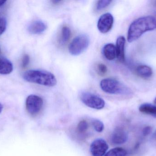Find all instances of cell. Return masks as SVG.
<instances>
[{
  "label": "cell",
  "mask_w": 156,
  "mask_h": 156,
  "mask_svg": "<svg viewBox=\"0 0 156 156\" xmlns=\"http://www.w3.org/2000/svg\"><path fill=\"white\" fill-rule=\"evenodd\" d=\"M156 28V18L151 16L137 18L130 25L128 31L127 40L131 43L140 38L144 33Z\"/></svg>",
  "instance_id": "1"
},
{
  "label": "cell",
  "mask_w": 156,
  "mask_h": 156,
  "mask_svg": "<svg viewBox=\"0 0 156 156\" xmlns=\"http://www.w3.org/2000/svg\"><path fill=\"white\" fill-rule=\"evenodd\" d=\"M25 80L47 87H54L57 84V79L54 74L49 71L33 70L26 71L23 75Z\"/></svg>",
  "instance_id": "2"
},
{
  "label": "cell",
  "mask_w": 156,
  "mask_h": 156,
  "mask_svg": "<svg viewBox=\"0 0 156 156\" xmlns=\"http://www.w3.org/2000/svg\"><path fill=\"white\" fill-rule=\"evenodd\" d=\"M100 87L104 92L115 95H129L131 91L129 88L117 80L105 78L100 83Z\"/></svg>",
  "instance_id": "3"
},
{
  "label": "cell",
  "mask_w": 156,
  "mask_h": 156,
  "mask_svg": "<svg viewBox=\"0 0 156 156\" xmlns=\"http://www.w3.org/2000/svg\"><path fill=\"white\" fill-rule=\"evenodd\" d=\"M90 39L85 34L79 35L74 38L69 47V53L73 56L81 54L89 46Z\"/></svg>",
  "instance_id": "4"
},
{
  "label": "cell",
  "mask_w": 156,
  "mask_h": 156,
  "mask_svg": "<svg viewBox=\"0 0 156 156\" xmlns=\"http://www.w3.org/2000/svg\"><path fill=\"white\" fill-rule=\"evenodd\" d=\"M80 99L85 105L96 110L104 108L105 102L101 97L88 92H83L80 94Z\"/></svg>",
  "instance_id": "5"
},
{
  "label": "cell",
  "mask_w": 156,
  "mask_h": 156,
  "mask_svg": "<svg viewBox=\"0 0 156 156\" xmlns=\"http://www.w3.org/2000/svg\"><path fill=\"white\" fill-rule=\"evenodd\" d=\"M44 102L43 99L37 95H29L26 101L27 111L29 114L36 115L39 113L43 107Z\"/></svg>",
  "instance_id": "6"
},
{
  "label": "cell",
  "mask_w": 156,
  "mask_h": 156,
  "mask_svg": "<svg viewBox=\"0 0 156 156\" xmlns=\"http://www.w3.org/2000/svg\"><path fill=\"white\" fill-rule=\"evenodd\" d=\"M113 23V16L112 14L106 13L100 16L98 20L97 27L101 33L105 34L112 29Z\"/></svg>",
  "instance_id": "7"
},
{
  "label": "cell",
  "mask_w": 156,
  "mask_h": 156,
  "mask_svg": "<svg viewBox=\"0 0 156 156\" xmlns=\"http://www.w3.org/2000/svg\"><path fill=\"white\" fill-rule=\"evenodd\" d=\"M108 149V144L101 138L94 140L90 146V152L93 156H105Z\"/></svg>",
  "instance_id": "8"
},
{
  "label": "cell",
  "mask_w": 156,
  "mask_h": 156,
  "mask_svg": "<svg viewBox=\"0 0 156 156\" xmlns=\"http://www.w3.org/2000/svg\"><path fill=\"white\" fill-rule=\"evenodd\" d=\"M128 138V134L126 130L122 127H117L111 136V142L114 144L122 145L126 142Z\"/></svg>",
  "instance_id": "9"
},
{
  "label": "cell",
  "mask_w": 156,
  "mask_h": 156,
  "mask_svg": "<svg viewBox=\"0 0 156 156\" xmlns=\"http://www.w3.org/2000/svg\"><path fill=\"white\" fill-rule=\"evenodd\" d=\"M47 28L45 23L40 20H36L32 22L28 27V32L33 34H38L44 32Z\"/></svg>",
  "instance_id": "10"
},
{
  "label": "cell",
  "mask_w": 156,
  "mask_h": 156,
  "mask_svg": "<svg viewBox=\"0 0 156 156\" xmlns=\"http://www.w3.org/2000/svg\"><path fill=\"white\" fill-rule=\"evenodd\" d=\"M126 39L124 37L120 36L116 40V57L119 61L124 62L125 60V46Z\"/></svg>",
  "instance_id": "11"
},
{
  "label": "cell",
  "mask_w": 156,
  "mask_h": 156,
  "mask_svg": "<svg viewBox=\"0 0 156 156\" xmlns=\"http://www.w3.org/2000/svg\"><path fill=\"white\" fill-rule=\"evenodd\" d=\"M13 69L12 64L9 60L5 58H0V74L3 75L10 74Z\"/></svg>",
  "instance_id": "12"
},
{
  "label": "cell",
  "mask_w": 156,
  "mask_h": 156,
  "mask_svg": "<svg viewBox=\"0 0 156 156\" xmlns=\"http://www.w3.org/2000/svg\"><path fill=\"white\" fill-rule=\"evenodd\" d=\"M103 54L108 60H113L116 57V47L113 44H107L103 48Z\"/></svg>",
  "instance_id": "13"
},
{
  "label": "cell",
  "mask_w": 156,
  "mask_h": 156,
  "mask_svg": "<svg viewBox=\"0 0 156 156\" xmlns=\"http://www.w3.org/2000/svg\"><path fill=\"white\" fill-rule=\"evenodd\" d=\"M136 73L138 76L143 78L148 79L152 77L153 70L149 66L141 65L136 68Z\"/></svg>",
  "instance_id": "14"
},
{
  "label": "cell",
  "mask_w": 156,
  "mask_h": 156,
  "mask_svg": "<svg viewBox=\"0 0 156 156\" xmlns=\"http://www.w3.org/2000/svg\"><path fill=\"white\" fill-rule=\"evenodd\" d=\"M139 110L143 113L151 115L156 118V105L151 103H143L140 105Z\"/></svg>",
  "instance_id": "15"
},
{
  "label": "cell",
  "mask_w": 156,
  "mask_h": 156,
  "mask_svg": "<svg viewBox=\"0 0 156 156\" xmlns=\"http://www.w3.org/2000/svg\"><path fill=\"white\" fill-rule=\"evenodd\" d=\"M71 35V31L70 28L66 26L63 27L61 29L59 38V43L61 45L66 44L70 39Z\"/></svg>",
  "instance_id": "16"
},
{
  "label": "cell",
  "mask_w": 156,
  "mask_h": 156,
  "mask_svg": "<svg viewBox=\"0 0 156 156\" xmlns=\"http://www.w3.org/2000/svg\"><path fill=\"white\" fill-rule=\"evenodd\" d=\"M126 150L122 147H116L111 149L104 156H126Z\"/></svg>",
  "instance_id": "17"
},
{
  "label": "cell",
  "mask_w": 156,
  "mask_h": 156,
  "mask_svg": "<svg viewBox=\"0 0 156 156\" xmlns=\"http://www.w3.org/2000/svg\"><path fill=\"white\" fill-rule=\"evenodd\" d=\"M93 126L95 131L98 132H101L104 129V125L102 122L98 119H94L92 122Z\"/></svg>",
  "instance_id": "18"
},
{
  "label": "cell",
  "mask_w": 156,
  "mask_h": 156,
  "mask_svg": "<svg viewBox=\"0 0 156 156\" xmlns=\"http://www.w3.org/2000/svg\"><path fill=\"white\" fill-rule=\"evenodd\" d=\"M89 128V125L86 121L83 120L80 121L78 124L77 130L79 133H84Z\"/></svg>",
  "instance_id": "19"
},
{
  "label": "cell",
  "mask_w": 156,
  "mask_h": 156,
  "mask_svg": "<svg viewBox=\"0 0 156 156\" xmlns=\"http://www.w3.org/2000/svg\"><path fill=\"white\" fill-rule=\"evenodd\" d=\"M112 1L109 0H102V1H99L96 3V9L97 11H101L106 8L109 6L111 3Z\"/></svg>",
  "instance_id": "20"
},
{
  "label": "cell",
  "mask_w": 156,
  "mask_h": 156,
  "mask_svg": "<svg viewBox=\"0 0 156 156\" xmlns=\"http://www.w3.org/2000/svg\"><path fill=\"white\" fill-rule=\"evenodd\" d=\"M96 69L98 74L101 76H104L107 72V67L102 63H98L96 65Z\"/></svg>",
  "instance_id": "21"
},
{
  "label": "cell",
  "mask_w": 156,
  "mask_h": 156,
  "mask_svg": "<svg viewBox=\"0 0 156 156\" xmlns=\"http://www.w3.org/2000/svg\"><path fill=\"white\" fill-rule=\"evenodd\" d=\"M6 27V19L3 16H0V36L5 31Z\"/></svg>",
  "instance_id": "22"
},
{
  "label": "cell",
  "mask_w": 156,
  "mask_h": 156,
  "mask_svg": "<svg viewBox=\"0 0 156 156\" xmlns=\"http://www.w3.org/2000/svg\"><path fill=\"white\" fill-rule=\"evenodd\" d=\"M30 62V57L28 55H25L22 59V66L23 68H26L27 67Z\"/></svg>",
  "instance_id": "23"
},
{
  "label": "cell",
  "mask_w": 156,
  "mask_h": 156,
  "mask_svg": "<svg viewBox=\"0 0 156 156\" xmlns=\"http://www.w3.org/2000/svg\"><path fill=\"white\" fill-rule=\"evenodd\" d=\"M152 131V127L151 126H147L144 127L143 130V134L144 136L148 135Z\"/></svg>",
  "instance_id": "24"
},
{
  "label": "cell",
  "mask_w": 156,
  "mask_h": 156,
  "mask_svg": "<svg viewBox=\"0 0 156 156\" xmlns=\"http://www.w3.org/2000/svg\"><path fill=\"white\" fill-rule=\"evenodd\" d=\"M52 3L54 4H58L62 2L61 1H52Z\"/></svg>",
  "instance_id": "25"
},
{
  "label": "cell",
  "mask_w": 156,
  "mask_h": 156,
  "mask_svg": "<svg viewBox=\"0 0 156 156\" xmlns=\"http://www.w3.org/2000/svg\"><path fill=\"white\" fill-rule=\"evenodd\" d=\"M6 2V1H4V0H0V7L2 6Z\"/></svg>",
  "instance_id": "26"
},
{
  "label": "cell",
  "mask_w": 156,
  "mask_h": 156,
  "mask_svg": "<svg viewBox=\"0 0 156 156\" xmlns=\"http://www.w3.org/2000/svg\"><path fill=\"white\" fill-rule=\"evenodd\" d=\"M3 110V106L2 105V103H0V114L2 112V111Z\"/></svg>",
  "instance_id": "27"
},
{
  "label": "cell",
  "mask_w": 156,
  "mask_h": 156,
  "mask_svg": "<svg viewBox=\"0 0 156 156\" xmlns=\"http://www.w3.org/2000/svg\"><path fill=\"white\" fill-rule=\"evenodd\" d=\"M154 103L156 104V98L155 99L154 101Z\"/></svg>",
  "instance_id": "28"
},
{
  "label": "cell",
  "mask_w": 156,
  "mask_h": 156,
  "mask_svg": "<svg viewBox=\"0 0 156 156\" xmlns=\"http://www.w3.org/2000/svg\"><path fill=\"white\" fill-rule=\"evenodd\" d=\"M0 52H1V49H0Z\"/></svg>",
  "instance_id": "29"
},
{
  "label": "cell",
  "mask_w": 156,
  "mask_h": 156,
  "mask_svg": "<svg viewBox=\"0 0 156 156\" xmlns=\"http://www.w3.org/2000/svg\"><path fill=\"white\" fill-rule=\"evenodd\" d=\"M155 134H156V133H155Z\"/></svg>",
  "instance_id": "30"
}]
</instances>
